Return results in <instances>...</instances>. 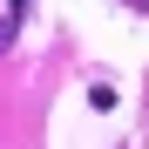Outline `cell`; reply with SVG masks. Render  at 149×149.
<instances>
[{
  "label": "cell",
  "mask_w": 149,
  "mask_h": 149,
  "mask_svg": "<svg viewBox=\"0 0 149 149\" xmlns=\"http://www.w3.org/2000/svg\"><path fill=\"white\" fill-rule=\"evenodd\" d=\"M136 7H142V14H149V0H136Z\"/></svg>",
  "instance_id": "7a4b0ae2"
},
{
  "label": "cell",
  "mask_w": 149,
  "mask_h": 149,
  "mask_svg": "<svg viewBox=\"0 0 149 149\" xmlns=\"http://www.w3.org/2000/svg\"><path fill=\"white\" fill-rule=\"evenodd\" d=\"M20 14H27V0H0V47L20 34Z\"/></svg>",
  "instance_id": "6da1fadb"
}]
</instances>
